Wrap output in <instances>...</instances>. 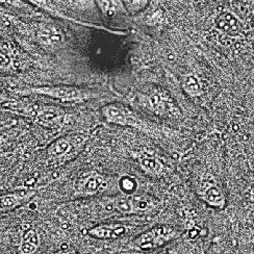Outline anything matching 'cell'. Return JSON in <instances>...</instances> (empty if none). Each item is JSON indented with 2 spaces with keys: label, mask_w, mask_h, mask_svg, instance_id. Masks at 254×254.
Returning <instances> with one entry per match:
<instances>
[{
  "label": "cell",
  "mask_w": 254,
  "mask_h": 254,
  "mask_svg": "<svg viewBox=\"0 0 254 254\" xmlns=\"http://www.w3.org/2000/svg\"><path fill=\"white\" fill-rule=\"evenodd\" d=\"M2 108L8 112L22 116L33 122L48 127V128H59L62 127L66 120V112L63 109L37 102H29L24 100H10Z\"/></svg>",
  "instance_id": "1"
},
{
  "label": "cell",
  "mask_w": 254,
  "mask_h": 254,
  "mask_svg": "<svg viewBox=\"0 0 254 254\" xmlns=\"http://www.w3.org/2000/svg\"><path fill=\"white\" fill-rule=\"evenodd\" d=\"M18 94L25 95H40V96L49 97L60 102L66 103H80L90 100L95 96L94 91L77 86H67V84H58V86H40L24 88L17 91Z\"/></svg>",
  "instance_id": "2"
},
{
  "label": "cell",
  "mask_w": 254,
  "mask_h": 254,
  "mask_svg": "<svg viewBox=\"0 0 254 254\" xmlns=\"http://www.w3.org/2000/svg\"><path fill=\"white\" fill-rule=\"evenodd\" d=\"M21 34L33 40L43 49L54 52L66 45V37L63 31L54 24L47 23H24L19 27Z\"/></svg>",
  "instance_id": "3"
},
{
  "label": "cell",
  "mask_w": 254,
  "mask_h": 254,
  "mask_svg": "<svg viewBox=\"0 0 254 254\" xmlns=\"http://www.w3.org/2000/svg\"><path fill=\"white\" fill-rule=\"evenodd\" d=\"M105 210H115L123 215L148 214L156 207V202L150 197L143 195H120L107 198L101 202Z\"/></svg>",
  "instance_id": "4"
},
{
  "label": "cell",
  "mask_w": 254,
  "mask_h": 254,
  "mask_svg": "<svg viewBox=\"0 0 254 254\" xmlns=\"http://www.w3.org/2000/svg\"><path fill=\"white\" fill-rule=\"evenodd\" d=\"M178 237V231L169 225H157L137 236L131 242V248L142 252H150L166 246Z\"/></svg>",
  "instance_id": "5"
},
{
  "label": "cell",
  "mask_w": 254,
  "mask_h": 254,
  "mask_svg": "<svg viewBox=\"0 0 254 254\" xmlns=\"http://www.w3.org/2000/svg\"><path fill=\"white\" fill-rule=\"evenodd\" d=\"M109 187L110 183L103 175L97 172L84 173L74 184L73 195L79 198L96 196L105 192Z\"/></svg>",
  "instance_id": "6"
},
{
  "label": "cell",
  "mask_w": 254,
  "mask_h": 254,
  "mask_svg": "<svg viewBox=\"0 0 254 254\" xmlns=\"http://www.w3.org/2000/svg\"><path fill=\"white\" fill-rule=\"evenodd\" d=\"M81 139L79 136H62L51 143L47 148V156L50 163H64L71 160L79 151Z\"/></svg>",
  "instance_id": "7"
},
{
  "label": "cell",
  "mask_w": 254,
  "mask_h": 254,
  "mask_svg": "<svg viewBox=\"0 0 254 254\" xmlns=\"http://www.w3.org/2000/svg\"><path fill=\"white\" fill-rule=\"evenodd\" d=\"M130 227L120 222H112V223H101L88 229L87 235L95 240L112 241L117 240L128 234Z\"/></svg>",
  "instance_id": "8"
},
{
  "label": "cell",
  "mask_w": 254,
  "mask_h": 254,
  "mask_svg": "<svg viewBox=\"0 0 254 254\" xmlns=\"http://www.w3.org/2000/svg\"><path fill=\"white\" fill-rule=\"evenodd\" d=\"M37 195L36 190H21L0 194V214L8 213L26 204Z\"/></svg>",
  "instance_id": "9"
},
{
  "label": "cell",
  "mask_w": 254,
  "mask_h": 254,
  "mask_svg": "<svg viewBox=\"0 0 254 254\" xmlns=\"http://www.w3.org/2000/svg\"><path fill=\"white\" fill-rule=\"evenodd\" d=\"M198 195L211 207L223 208L226 205L225 194L215 182L203 183L198 190Z\"/></svg>",
  "instance_id": "10"
},
{
  "label": "cell",
  "mask_w": 254,
  "mask_h": 254,
  "mask_svg": "<svg viewBox=\"0 0 254 254\" xmlns=\"http://www.w3.org/2000/svg\"><path fill=\"white\" fill-rule=\"evenodd\" d=\"M10 43L0 42V70L14 68L15 61H19L18 50Z\"/></svg>",
  "instance_id": "11"
},
{
  "label": "cell",
  "mask_w": 254,
  "mask_h": 254,
  "mask_svg": "<svg viewBox=\"0 0 254 254\" xmlns=\"http://www.w3.org/2000/svg\"><path fill=\"white\" fill-rule=\"evenodd\" d=\"M216 23L221 30L225 31V33H227V34L236 35L241 30V25H240L239 20L234 15H231L229 13L221 14L217 18Z\"/></svg>",
  "instance_id": "12"
},
{
  "label": "cell",
  "mask_w": 254,
  "mask_h": 254,
  "mask_svg": "<svg viewBox=\"0 0 254 254\" xmlns=\"http://www.w3.org/2000/svg\"><path fill=\"white\" fill-rule=\"evenodd\" d=\"M39 247V235L34 228L27 229L21 240L20 251L22 254H33Z\"/></svg>",
  "instance_id": "13"
},
{
  "label": "cell",
  "mask_w": 254,
  "mask_h": 254,
  "mask_svg": "<svg viewBox=\"0 0 254 254\" xmlns=\"http://www.w3.org/2000/svg\"><path fill=\"white\" fill-rule=\"evenodd\" d=\"M141 167L143 170L151 175H160L163 171V166L161 163H158V161L154 160V158H143L141 161Z\"/></svg>",
  "instance_id": "14"
},
{
  "label": "cell",
  "mask_w": 254,
  "mask_h": 254,
  "mask_svg": "<svg viewBox=\"0 0 254 254\" xmlns=\"http://www.w3.org/2000/svg\"><path fill=\"white\" fill-rule=\"evenodd\" d=\"M118 187L123 194L131 195L136 190L137 184H136L134 178L129 177V176H125L120 179L118 183Z\"/></svg>",
  "instance_id": "15"
},
{
  "label": "cell",
  "mask_w": 254,
  "mask_h": 254,
  "mask_svg": "<svg viewBox=\"0 0 254 254\" xmlns=\"http://www.w3.org/2000/svg\"><path fill=\"white\" fill-rule=\"evenodd\" d=\"M186 88L190 94H197L200 91V86L194 76H190L186 80Z\"/></svg>",
  "instance_id": "16"
},
{
  "label": "cell",
  "mask_w": 254,
  "mask_h": 254,
  "mask_svg": "<svg viewBox=\"0 0 254 254\" xmlns=\"http://www.w3.org/2000/svg\"><path fill=\"white\" fill-rule=\"evenodd\" d=\"M12 99H9V97L7 96L6 94L0 92V108H2L4 104H6L7 102H9Z\"/></svg>",
  "instance_id": "17"
},
{
  "label": "cell",
  "mask_w": 254,
  "mask_h": 254,
  "mask_svg": "<svg viewBox=\"0 0 254 254\" xmlns=\"http://www.w3.org/2000/svg\"><path fill=\"white\" fill-rule=\"evenodd\" d=\"M52 254H77V252L73 249H61Z\"/></svg>",
  "instance_id": "18"
},
{
  "label": "cell",
  "mask_w": 254,
  "mask_h": 254,
  "mask_svg": "<svg viewBox=\"0 0 254 254\" xmlns=\"http://www.w3.org/2000/svg\"><path fill=\"white\" fill-rule=\"evenodd\" d=\"M210 254H221L220 252H213V253H210Z\"/></svg>",
  "instance_id": "19"
}]
</instances>
